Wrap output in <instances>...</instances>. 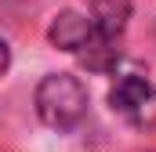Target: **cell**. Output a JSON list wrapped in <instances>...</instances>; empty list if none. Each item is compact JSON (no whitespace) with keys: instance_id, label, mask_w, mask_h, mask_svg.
<instances>
[{"instance_id":"obj_6","label":"cell","mask_w":156,"mask_h":152,"mask_svg":"<svg viewBox=\"0 0 156 152\" xmlns=\"http://www.w3.org/2000/svg\"><path fill=\"white\" fill-rule=\"evenodd\" d=\"M7 62H11V51H7V43L0 40V76H4V69H7Z\"/></svg>"},{"instance_id":"obj_3","label":"cell","mask_w":156,"mask_h":152,"mask_svg":"<svg viewBox=\"0 0 156 152\" xmlns=\"http://www.w3.org/2000/svg\"><path fill=\"white\" fill-rule=\"evenodd\" d=\"M76 54H80V65H83V69H91V73H109V69H116V62H120V36H102V33L94 29V36L87 40Z\"/></svg>"},{"instance_id":"obj_2","label":"cell","mask_w":156,"mask_h":152,"mask_svg":"<svg viewBox=\"0 0 156 152\" xmlns=\"http://www.w3.org/2000/svg\"><path fill=\"white\" fill-rule=\"evenodd\" d=\"M91 36H94V22H91L87 15H80V11H62V15L51 22V29H47V40H51L58 51H73V54H76Z\"/></svg>"},{"instance_id":"obj_5","label":"cell","mask_w":156,"mask_h":152,"mask_svg":"<svg viewBox=\"0 0 156 152\" xmlns=\"http://www.w3.org/2000/svg\"><path fill=\"white\" fill-rule=\"evenodd\" d=\"M131 18V0H91V22L102 36H120Z\"/></svg>"},{"instance_id":"obj_1","label":"cell","mask_w":156,"mask_h":152,"mask_svg":"<svg viewBox=\"0 0 156 152\" xmlns=\"http://www.w3.org/2000/svg\"><path fill=\"white\" fill-rule=\"evenodd\" d=\"M37 112L55 130H73L83 119V112H87V91H83V83L69 73L44 76L40 87H37Z\"/></svg>"},{"instance_id":"obj_4","label":"cell","mask_w":156,"mask_h":152,"mask_svg":"<svg viewBox=\"0 0 156 152\" xmlns=\"http://www.w3.org/2000/svg\"><path fill=\"white\" fill-rule=\"evenodd\" d=\"M149 94H153V87H149L145 76H120L116 83H113V91H109V105H113V112L134 116L138 105H142Z\"/></svg>"}]
</instances>
